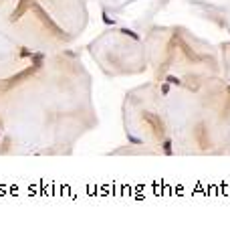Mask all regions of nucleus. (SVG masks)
Returning <instances> with one entry per match:
<instances>
[{
    "mask_svg": "<svg viewBox=\"0 0 230 249\" xmlns=\"http://www.w3.org/2000/svg\"><path fill=\"white\" fill-rule=\"evenodd\" d=\"M129 138V142H131V144H141V140H139V138H135V136H127Z\"/></svg>",
    "mask_w": 230,
    "mask_h": 249,
    "instance_id": "5",
    "label": "nucleus"
},
{
    "mask_svg": "<svg viewBox=\"0 0 230 249\" xmlns=\"http://www.w3.org/2000/svg\"><path fill=\"white\" fill-rule=\"evenodd\" d=\"M103 22H105V24H113V22H115V18H109V14L105 12V10H103Z\"/></svg>",
    "mask_w": 230,
    "mask_h": 249,
    "instance_id": "4",
    "label": "nucleus"
},
{
    "mask_svg": "<svg viewBox=\"0 0 230 249\" xmlns=\"http://www.w3.org/2000/svg\"><path fill=\"white\" fill-rule=\"evenodd\" d=\"M168 91H169V85H168V83H163V85H162V93H168Z\"/></svg>",
    "mask_w": 230,
    "mask_h": 249,
    "instance_id": "6",
    "label": "nucleus"
},
{
    "mask_svg": "<svg viewBox=\"0 0 230 249\" xmlns=\"http://www.w3.org/2000/svg\"><path fill=\"white\" fill-rule=\"evenodd\" d=\"M168 83H172V85H182V79L176 77V75H168Z\"/></svg>",
    "mask_w": 230,
    "mask_h": 249,
    "instance_id": "2",
    "label": "nucleus"
},
{
    "mask_svg": "<svg viewBox=\"0 0 230 249\" xmlns=\"http://www.w3.org/2000/svg\"><path fill=\"white\" fill-rule=\"evenodd\" d=\"M162 148H163V152L166 154H172V140H163V144H162Z\"/></svg>",
    "mask_w": 230,
    "mask_h": 249,
    "instance_id": "1",
    "label": "nucleus"
},
{
    "mask_svg": "<svg viewBox=\"0 0 230 249\" xmlns=\"http://www.w3.org/2000/svg\"><path fill=\"white\" fill-rule=\"evenodd\" d=\"M121 33H123V34H127V37H131L133 40H139V34H137V33H133V31H129V28H123Z\"/></svg>",
    "mask_w": 230,
    "mask_h": 249,
    "instance_id": "3",
    "label": "nucleus"
}]
</instances>
